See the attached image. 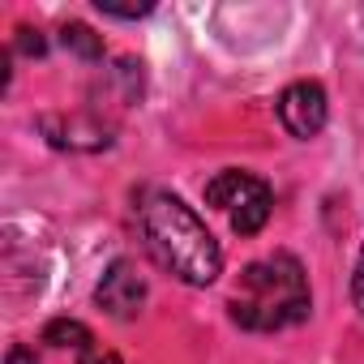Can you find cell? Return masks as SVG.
Segmentation results:
<instances>
[{
    "label": "cell",
    "mask_w": 364,
    "mask_h": 364,
    "mask_svg": "<svg viewBox=\"0 0 364 364\" xmlns=\"http://www.w3.org/2000/svg\"><path fill=\"white\" fill-rule=\"evenodd\" d=\"M137 228L146 253L185 287H210L223 274V249L185 198L150 189L137 206Z\"/></svg>",
    "instance_id": "obj_1"
},
{
    "label": "cell",
    "mask_w": 364,
    "mask_h": 364,
    "mask_svg": "<svg viewBox=\"0 0 364 364\" xmlns=\"http://www.w3.org/2000/svg\"><path fill=\"white\" fill-rule=\"evenodd\" d=\"M228 313L240 330H253V334H274V330L300 326L313 313V291H309V274H304L300 257L270 253V257L249 262L228 300Z\"/></svg>",
    "instance_id": "obj_2"
},
{
    "label": "cell",
    "mask_w": 364,
    "mask_h": 364,
    "mask_svg": "<svg viewBox=\"0 0 364 364\" xmlns=\"http://www.w3.org/2000/svg\"><path fill=\"white\" fill-rule=\"evenodd\" d=\"M206 206H215L236 236H257L274 210V189L253 171H219L215 180H206Z\"/></svg>",
    "instance_id": "obj_3"
},
{
    "label": "cell",
    "mask_w": 364,
    "mask_h": 364,
    "mask_svg": "<svg viewBox=\"0 0 364 364\" xmlns=\"http://www.w3.org/2000/svg\"><path fill=\"white\" fill-rule=\"evenodd\" d=\"M95 304L107 317H116V321H133L141 313V304H146V279L137 274V266L129 257H116L103 270V279L95 287Z\"/></svg>",
    "instance_id": "obj_4"
},
{
    "label": "cell",
    "mask_w": 364,
    "mask_h": 364,
    "mask_svg": "<svg viewBox=\"0 0 364 364\" xmlns=\"http://www.w3.org/2000/svg\"><path fill=\"white\" fill-rule=\"evenodd\" d=\"M279 120H283V129H287L291 137H300V141L317 137V133L326 129V120H330L326 90H321L317 82H291V86H283V95H279Z\"/></svg>",
    "instance_id": "obj_5"
},
{
    "label": "cell",
    "mask_w": 364,
    "mask_h": 364,
    "mask_svg": "<svg viewBox=\"0 0 364 364\" xmlns=\"http://www.w3.org/2000/svg\"><path fill=\"white\" fill-rule=\"evenodd\" d=\"M39 129L56 150H107L112 146V124L99 116H39Z\"/></svg>",
    "instance_id": "obj_6"
},
{
    "label": "cell",
    "mask_w": 364,
    "mask_h": 364,
    "mask_svg": "<svg viewBox=\"0 0 364 364\" xmlns=\"http://www.w3.org/2000/svg\"><path fill=\"white\" fill-rule=\"evenodd\" d=\"M43 343H52V347H73V351H90L95 347V334H90V326H82V321H73V317H56V321H48L43 326Z\"/></svg>",
    "instance_id": "obj_7"
},
{
    "label": "cell",
    "mask_w": 364,
    "mask_h": 364,
    "mask_svg": "<svg viewBox=\"0 0 364 364\" xmlns=\"http://www.w3.org/2000/svg\"><path fill=\"white\" fill-rule=\"evenodd\" d=\"M60 43L77 56V60H103V35H95L86 22H65L60 26Z\"/></svg>",
    "instance_id": "obj_8"
},
{
    "label": "cell",
    "mask_w": 364,
    "mask_h": 364,
    "mask_svg": "<svg viewBox=\"0 0 364 364\" xmlns=\"http://www.w3.org/2000/svg\"><path fill=\"white\" fill-rule=\"evenodd\" d=\"M14 52H22V56H31V60H39V56H48V39H43V31H35V26H18V39H14Z\"/></svg>",
    "instance_id": "obj_9"
},
{
    "label": "cell",
    "mask_w": 364,
    "mask_h": 364,
    "mask_svg": "<svg viewBox=\"0 0 364 364\" xmlns=\"http://www.w3.org/2000/svg\"><path fill=\"white\" fill-rule=\"evenodd\" d=\"M95 9L103 18H120V22H137V18L154 14V5H112V0H95Z\"/></svg>",
    "instance_id": "obj_10"
},
{
    "label": "cell",
    "mask_w": 364,
    "mask_h": 364,
    "mask_svg": "<svg viewBox=\"0 0 364 364\" xmlns=\"http://www.w3.org/2000/svg\"><path fill=\"white\" fill-rule=\"evenodd\" d=\"M351 300H355V309L364 313V249H360V257H355V274H351Z\"/></svg>",
    "instance_id": "obj_11"
},
{
    "label": "cell",
    "mask_w": 364,
    "mask_h": 364,
    "mask_svg": "<svg viewBox=\"0 0 364 364\" xmlns=\"http://www.w3.org/2000/svg\"><path fill=\"white\" fill-rule=\"evenodd\" d=\"M5 364H39V360H35V351H31L26 343H14V347L5 351Z\"/></svg>",
    "instance_id": "obj_12"
},
{
    "label": "cell",
    "mask_w": 364,
    "mask_h": 364,
    "mask_svg": "<svg viewBox=\"0 0 364 364\" xmlns=\"http://www.w3.org/2000/svg\"><path fill=\"white\" fill-rule=\"evenodd\" d=\"M82 364H120V355H116V351H103V347H90V351L82 355Z\"/></svg>",
    "instance_id": "obj_13"
}]
</instances>
